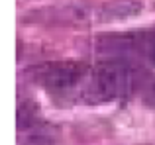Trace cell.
Listing matches in <instances>:
<instances>
[{"mask_svg": "<svg viewBox=\"0 0 155 145\" xmlns=\"http://www.w3.org/2000/svg\"><path fill=\"white\" fill-rule=\"evenodd\" d=\"M141 10V2L137 0H112L104 4L102 8V20L112 22V20H126L130 16H136Z\"/></svg>", "mask_w": 155, "mask_h": 145, "instance_id": "277c9868", "label": "cell"}, {"mask_svg": "<svg viewBox=\"0 0 155 145\" xmlns=\"http://www.w3.org/2000/svg\"><path fill=\"white\" fill-rule=\"evenodd\" d=\"M39 124V108L35 102L26 100V102H20L18 112H16V126L18 131H26V130H34Z\"/></svg>", "mask_w": 155, "mask_h": 145, "instance_id": "5b68a950", "label": "cell"}, {"mask_svg": "<svg viewBox=\"0 0 155 145\" xmlns=\"http://www.w3.org/2000/svg\"><path fill=\"white\" fill-rule=\"evenodd\" d=\"M87 69L79 61H51L34 69V79L51 94H67L83 82Z\"/></svg>", "mask_w": 155, "mask_h": 145, "instance_id": "3957f363", "label": "cell"}, {"mask_svg": "<svg viewBox=\"0 0 155 145\" xmlns=\"http://www.w3.org/2000/svg\"><path fill=\"white\" fill-rule=\"evenodd\" d=\"M149 92H151V98L155 100V80H153V84H151V88H149Z\"/></svg>", "mask_w": 155, "mask_h": 145, "instance_id": "52a82bcc", "label": "cell"}, {"mask_svg": "<svg viewBox=\"0 0 155 145\" xmlns=\"http://www.w3.org/2000/svg\"><path fill=\"white\" fill-rule=\"evenodd\" d=\"M20 145H51V139L41 135V134H35L31 137H22L20 139Z\"/></svg>", "mask_w": 155, "mask_h": 145, "instance_id": "8992f818", "label": "cell"}, {"mask_svg": "<svg viewBox=\"0 0 155 145\" xmlns=\"http://www.w3.org/2000/svg\"><path fill=\"white\" fill-rule=\"evenodd\" d=\"M136 84V69L122 57H110L94 67L88 84L84 88V98L91 104L110 102L124 98Z\"/></svg>", "mask_w": 155, "mask_h": 145, "instance_id": "6da1fadb", "label": "cell"}, {"mask_svg": "<svg viewBox=\"0 0 155 145\" xmlns=\"http://www.w3.org/2000/svg\"><path fill=\"white\" fill-rule=\"evenodd\" d=\"M98 47L102 53L110 57H141L147 63L155 65V31L102 35Z\"/></svg>", "mask_w": 155, "mask_h": 145, "instance_id": "7a4b0ae2", "label": "cell"}]
</instances>
